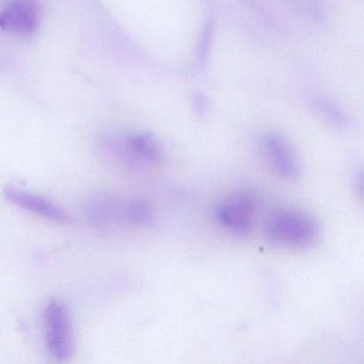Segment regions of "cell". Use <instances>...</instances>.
Segmentation results:
<instances>
[{"mask_svg": "<svg viewBox=\"0 0 364 364\" xmlns=\"http://www.w3.org/2000/svg\"><path fill=\"white\" fill-rule=\"evenodd\" d=\"M265 233L274 244L285 247H304L312 242L318 233L316 221L301 210H279L265 223Z\"/></svg>", "mask_w": 364, "mask_h": 364, "instance_id": "obj_1", "label": "cell"}, {"mask_svg": "<svg viewBox=\"0 0 364 364\" xmlns=\"http://www.w3.org/2000/svg\"><path fill=\"white\" fill-rule=\"evenodd\" d=\"M257 210V197L250 189H242L225 198L215 214L219 223L238 235L251 233Z\"/></svg>", "mask_w": 364, "mask_h": 364, "instance_id": "obj_2", "label": "cell"}, {"mask_svg": "<svg viewBox=\"0 0 364 364\" xmlns=\"http://www.w3.org/2000/svg\"><path fill=\"white\" fill-rule=\"evenodd\" d=\"M48 350L59 361H67L73 353V334L69 312L63 302L52 300L46 311Z\"/></svg>", "mask_w": 364, "mask_h": 364, "instance_id": "obj_3", "label": "cell"}, {"mask_svg": "<svg viewBox=\"0 0 364 364\" xmlns=\"http://www.w3.org/2000/svg\"><path fill=\"white\" fill-rule=\"evenodd\" d=\"M40 6L37 0H14L0 14V28L9 33L29 35L39 26Z\"/></svg>", "mask_w": 364, "mask_h": 364, "instance_id": "obj_4", "label": "cell"}, {"mask_svg": "<svg viewBox=\"0 0 364 364\" xmlns=\"http://www.w3.org/2000/svg\"><path fill=\"white\" fill-rule=\"evenodd\" d=\"M264 149L277 173L287 180H294L301 174V166L291 144L277 134L264 137Z\"/></svg>", "mask_w": 364, "mask_h": 364, "instance_id": "obj_5", "label": "cell"}, {"mask_svg": "<svg viewBox=\"0 0 364 364\" xmlns=\"http://www.w3.org/2000/svg\"><path fill=\"white\" fill-rule=\"evenodd\" d=\"M5 196L10 202L29 212L35 213L57 223H63L69 221V216L63 208L41 196L35 195L22 189L14 188V187L6 188Z\"/></svg>", "mask_w": 364, "mask_h": 364, "instance_id": "obj_6", "label": "cell"}, {"mask_svg": "<svg viewBox=\"0 0 364 364\" xmlns=\"http://www.w3.org/2000/svg\"><path fill=\"white\" fill-rule=\"evenodd\" d=\"M125 204L112 197H100L87 208V217L95 227L112 230L125 221Z\"/></svg>", "mask_w": 364, "mask_h": 364, "instance_id": "obj_7", "label": "cell"}, {"mask_svg": "<svg viewBox=\"0 0 364 364\" xmlns=\"http://www.w3.org/2000/svg\"><path fill=\"white\" fill-rule=\"evenodd\" d=\"M125 149L137 161L157 165L163 159V151L157 140L148 133L133 134L125 141Z\"/></svg>", "mask_w": 364, "mask_h": 364, "instance_id": "obj_8", "label": "cell"}, {"mask_svg": "<svg viewBox=\"0 0 364 364\" xmlns=\"http://www.w3.org/2000/svg\"><path fill=\"white\" fill-rule=\"evenodd\" d=\"M153 220L150 204L141 199L132 200L125 204V221L135 227H146Z\"/></svg>", "mask_w": 364, "mask_h": 364, "instance_id": "obj_9", "label": "cell"}, {"mask_svg": "<svg viewBox=\"0 0 364 364\" xmlns=\"http://www.w3.org/2000/svg\"><path fill=\"white\" fill-rule=\"evenodd\" d=\"M317 107L319 112H323V116L331 121L333 124L338 127H344L346 125V118L342 112L336 109V106L330 105L328 102L319 101L317 102Z\"/></svg>", "mask_w": 364, "mask_h": 364, "instance_id": "obj_10", "label": "cell"}, {"mask_svg": "<svg viewBox=\"0 0 364 364\" xmlns=\"http://www.w3.org/2000/svg\"><path fill=\"white\" fill-rule=\"evenodd\" d=\"M196 109L199 114H205L206 109H208V104H206L205 100H202V97H199V100L195 101Z\"/></svg>", "mask_w": 364, "mask_h": 364, "instance_id": "obj_11", "label": "cell"}]
</instances>
